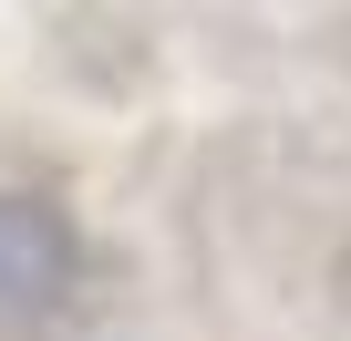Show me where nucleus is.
Segmentation results:
<instances>
[{
  "instance_id": "obj_1",
  "label": "nucleus",
  "mask_w": 351,
  "mask_h": 341,
  "mask_svg": "<svg viewBox=\"0 0 351 341\" xmlns=\"http://www.w3.org/2000/svg\"><path fill=\"white\" fill-rule=\"evenodd\" d=\"M83 279V238L52 197H21V187H0V331H32L73 300Z\"/></svg>"
}]
</instances>
